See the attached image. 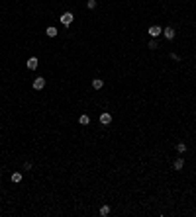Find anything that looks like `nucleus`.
<instances>
[{
    "label": "nucleus",
    "mask_w": 196,
    "mask_h": 217,
    "mask_svg": "<svg viewBox=\"0 0 196 217\" xmlns=\"http://www.w3.org/2000/svg\"><path fill=\"white\" fill-rule=\"evenodd\" d=\"M59 20H61V24H63V26H71L73 20H75V16H73L71 12H65L63 16H59Z\"/></svg>",
    "instance_id": "obj_1"
},
{
    "label": "nucleus",
    "mask_w": 196,
    "mask_h": 217,
    "mask_svg": "<svg viewBox=\"0 0 196 217\" xmlns=\"http://www.w3.org/2000/svg\"><path fill=\"white\" fill-rule=\"evenodd\" d=\"M147 33H149L151 37H155V39H157V37H159V35L163 33V29H161V27H159V26H151L149 29H147Z\"/></svg>",
    "instance_id": "obj_2"
},
{
    "label": "nucleus",
    "mask_w": 196,
    "mask_h": 217,
    "mask_svg": "<svg viewBox=\"0 0 196 217\" xmlns=\"http://www.w3.org/2000/svg\"><path fill=\"white\" fill-rule=\"evenodd\" d=\"M163 35H165V37H167V39H175V35H176V32H175V27H165V29H163Z\"/></svg>",
    "instance_id": "obj_3"
},
{
    "label": "nucleus",
    "mask_w": 196,
    "mask_h": 217,
    "mask_svg": "<svg viewBox=\"0 0 196 217\" xmlns=\"http://www.w3.org/2000/svg\"><path fill=\"white\" fill-rule=\"evenodd\" d=\"M37 65H39L37 57H30V59H27V63H26V66L30 69V71H35V69H37Z\"/></svg>",
    "instance_id": "obj_4"
},
{
    "label": "nucleus",
    "mask_w": 196,
    "mask_h": 217,
    "mask_svg": "<svg viewBox=\"0 0 196 217\" xmlns=\"http://www.w3.org/2000/svg\"><path fill=\"white\" fill-rule=\"evenodd\" d=\"M45 88V78H35L33 80V90H43Z\"/></svg>",
    "instance_id": "obj_5"
},
{
    "label": "nucleus",
    "mask_w": 196,
    "mask_h": 217,
    "mask_svg": "<svg viewBox=\"0 0 196 217\" xmlns=\"http://www.w3.org/2000/svg\"><path fill=\"white\" fill-rule=\"evenodd\" d=\"M100 123H102V125H110L112 123V116L108 112H104L102 116H100Z\"/></svg>",
    "instance_id": "obj_6"
},
{
    "label": "nucleus",
    "mask_w": 196,
    "mask_h": 217,
    "mask_svg": "<svg viewBox=\"0 0 196 217\" xmlns=\"http://www.w3.org/2000/svg\"><path fill=\"white\" fill-rule=\"evenodd\" d=\"M102 86H104V80H102V78H94V80H92V88H94V90H100Z\"/></svg>",
    "instance_id": "obj_7"
},
{
    "label": "nucleus",
    "mask_w": 196,
    "mask_h": 217,
    "mask_svg": "<svg viewBox=\"0 0 196 217\" xmlns=\"http://www.w3.org/2000/svg\"><path fill=\"white\" fill-rule=\"evenodd\" d=\"M173 166H175V170H180V168H183V166H184V160H183V158H180V157H178V158H176V160H175V162H173Z\"/></svg>",
    "instance_id": "obj_8"
},
{
    "label": "nucleus",
    "mask_w": 196,
    "mask_h": 217,
    "mask_svg": "<svg viewBox=\"0 0 196 217\" xmlns=\"http://www.w3.org/2000/svg\"><path fill=\"white\" fill-rule=\"evenodd\" d=\"M45 33H47V37H55V35H57V27L49 26V27L45 29Z\"/></svg>",
    "instance_id": "obj_9"
},
{
    "label": "nucleus",
    "mask_w": 196,
    "mask_h": 217,
    "mask_svg": "<svg viewBox=\"0 0 196 217\" xmlns=\"http://www.w3.org/2000/svg\"><path fill=\"white\" fill-rule=\"evenodd\" d=\"M78 123H80V125H88V123H90V118H88L86 113H82V116L78 118Z\"/></svg>",
    "instance_id": "obj_10"
},
{
    "label": "nucleus",
    "mask_w": 196,
    "mask_h": 217,
    "mask_svg": "<svg viewBox=\"0 0 196 217\" xmlns=\"http://www.w3.org/2000/svg\"><path fill=\"white\" fill-rule=\"evenodd\" d=\"M100 215H102V217L110 215V205H102V207H100Z\"/></svg>",
    "instance_id": "obj_11"
},
{
    "label": "nucleus",
    "mask_w": 196,
    "mask_h": 217,
    "mask_svg": "<svg viewBox=\"0 0 196 217\" xmlns=\"http://www.w3.org/2000/svg\"><path fill=\"white\" fill-rule=\"evenodd\" d=\"M12 182H14V184L22 182V172H14V174H12Z\"/></svg>",
    "instance_id": "obj_12"
},
{
    "label": "nucleus",
    "mask_w": 196,
    "mask_h": 217,
    "mask_svg": "<svg viewBox=\"0 0 196 217\" xmlns=\"http://www.w3.org/2000/svg\"><path fill=\"white\" fill-rule=\"evenodd\" d=\"M176 153H180V155L186 153V145H184V143H176Z\"/></svg>",
    "instance_id": "obj_13"
},
{
    "label": "nucleus",
    "mask_w": 196,
    "mask_h": 217,
    "mask_svg": "<svg viewBox=\"0 0 196 217\" xmlns=\"http://www.w3.org/2000/svg\"><path fill=\"white\" fill-rule=\"evenodd\" d=\"M157 47H159V43H157V39L153 37V39L149 41V49H157Z\"/></svg>",
    "instance_id": "obj_14"
},
{
    "label": "nucleus",
    "mask_w": 196,
    "mask_h": 217,
    "mask_svg": "<svg viewBox=\"0 0 196 217\" xmlns=\"http://www.w3.org/2000/svg\"><path fill=\"white\" fill-rule=\"evenodd\" d=\"M86 6L90 8V10H94V8H96V0H88V2H86Z\"/></svg>",
    "instance_id": "obj_15"
}]
</instances>
